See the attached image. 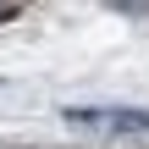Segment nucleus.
I'll use <instances>...</instances> for the list:
<instances>
[{"label":"nucleus","mask_w":149,"mask_h":149,"mask_svg":"<svg viewBox=\"0 0 149 149\" xmlns=\"http://www.w3.org/2000/svg\"><path fill=\"white\" fill-rule=\"evenodd\" d=\"M105 6H111V11H127V17H144L149 11V0H105Z\"/></svg>","instance_id":"nucleus-2"},{"label":"nucleus","mask_w":149,"mask_h":149,"mask_svg":"<svg viewBox=\"0 0 149 149\" xmlns=\"http://www.w3.org/2000/svg\"><path fill=\"white\" fill-rule=\"evenodd\" d=\"M72 122H83V127H116V133H127V127H149V111H66Z\"/></svg>","instance_id":"nucleus-1"},{"label":"nucleus","mask_w":149,"mask_h":149,"mask_svg":"<svg viewBox=\"0 0 149 149\" xmlns=\"http://www.w3.org/2000/svg\"><path fill=\"white\" fill-rule=\"evenodd\" d=\"M11 17H17V6H6V0H0V22H11Z\"/></svg>","instance_id":"nucleus-3"}]
</instances>
